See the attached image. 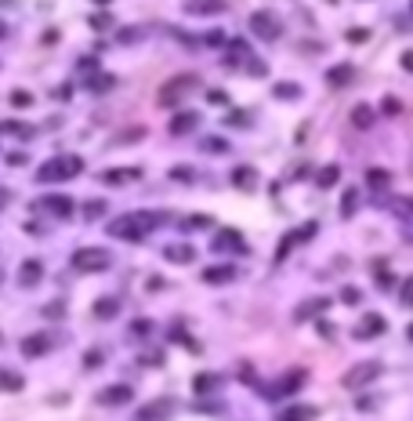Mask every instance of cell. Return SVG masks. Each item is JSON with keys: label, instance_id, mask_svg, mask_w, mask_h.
<instances>
[{"label": "cell", "instance_id": "obj_30", "mask_svg": "<svg viewBox=\"0 0 413 421\" xmlns=\"http://www.w3.org/2000/svg\"><path fill=\"white\" fill-rule=\"evenodd\" d=\"M337 178H341V167H337V163H330V167H323V171L316 175V182H319V189H330V185H334Z\"/></svg>", "mask_w": 413, "mask_h": 421}, {"label": "cell", "instance_id": "obj_18", "mask_svg": "<svg viewBox=\"0 0 413 421\" xmlns=\"http://www.w3.org/2000/svg\"><path fill=\"white\" fill-rule=\"evenodd\" d=\"M236 280V265H210L203 269V283L210 287H222V283H232Z\"/></svg>", "mask_w": 413, "mask_h": 421}, {"label": "cell", "instance_id": "obj_2", "mask_svg": "<svg viewBox=\"0 0 413 421\" xmlns=\"http://www.w3.org/2000/svg\"><path fill=\"white\" fill-rule=\"evenodd\" d=\"M80 171H83V160L73 156V153H65V156H51L48 163H40L36 178H40V182H69V178H76Z\"/></svg>", "mask_w": 413, "mask_h": 421}, {"label": "cell", "instance_id": "obj_6", "mask_svg": "<svg viewBox=\"0 0 413 421\" xmlns=\"http://www.w3.org/2000/svg\"><path fill=\"white\" fill-rule=\"evenodd\" d=\"M301 382H304V370H287L283 377H276V382H269V385H261L257 392L265 396V399H283V396H290V392H297L301 389Z\"/></svg>", "mask_w": 413, "mask_h": 421}, {"label": "cell", "instance_id": "obj_28", "mask_svg": "<svg viewBox=\"0 0 413 421\" xmlns=\"http://www.w3.org/2000/svg\"><path fill=\"white\" fill-rule=\"evenodd\" d=\"M0 135H15V138H33V128L22 120H4L0 123Z\"/></svg>", "mask_w": 413, "mask_h": 421}, {"label": "cell", "instance_id": "obj_53", "mask_svg": "<svg viewBox=\"0 0 413 421\" xmlns=\"http://www.w3.org/2000/svg\"><path fill=\"white\" fill-rule=\"evenodd\" d=\"M8 160H11V163H15V167H22V163H26V153H11V156H8Z\"/></svg>", "mask_w": 413, "mask_h": 421}, {"label": "cell", "instance_id": "obj_4", "mask_svg": "<svg viewBox=\"0 0 413 421\" xmlns=\"http://www.w3.org/2000/svg\"><path fill=\"white\" fill-rule=\"evenodd\" d=\"M113 265V255H109L105 247H80L73 250V269L76 272H105Z\"/></svg>", "mask_w": 413, "mask_h": 421}, {"label": "cell", "instance_id": "obj_29", "mask_svg": "<svg viewBox=\"0 0 413 421\" xmlns=\"http://www.w3.org/2000/svg\"><path fill=\"white\" fill-rule=\"evenodd\" d=\"M116 312H120V302H116V298H109V294H105V298H98V305H95L98 320H113Z\"/></svg>", "mask_w": 413, "mask_h": 421}, {"label": "cell", "instance_id": "obj_47", "mask_svg": "<svg viewBox=\"0 0 413 421\" xmlns=\"http://www.w3.org/2000/svg\"><path fill=\"white\" fill-rule=\"evenodd\" d=\"M142 33H145V29H120V40H123V44H135Z\"/></svg>", "mask_w": 413, "mask_h": 421}, {"label": "cell", "instance_id": "obj_12", "mask_svg": "<svg viewBox=\"0 0 413 421\" xmlns=\"http://www.w3.org/2000/svg\"><path fill=\"white\" fill-rule=\"evenodd\" d=\"M130 399H135V389H130V385H105L98 392L102 407H123V403H130Z\"/></svg>", "mask_w": 413, "mask_h": 421}, {"label": "cell", "instance_id": "obj_42", "mask_svg": "<svg viewBox=\"0 0 413 421\" xmlns=\"http://www.w3.org/2000/svg\"><path fill=\"white\" fill-rule=\"evenodd\" d=\"M207 102H210V105H225V102H229V95H225L222 88H210V91H207Z\"/></svg>", "mask_w": 413, "mask_h": 421}, {"label": "cell", "instance_id": "obj_48", "mask_svg": "<svg viewBox=\"0 0 413 421\" xmlns=\"http://www.w3.org/2000/svg\"><path fill=\"white\" fill-rule=\"evenodd\" d=\"M91 26H95V29H105V26H113V15H95V18H91Z\"/></svg>", "mask_w": 413, "mask_h": 421}, {"label": "cell", "instance_id": "obj_45", "mask_svg": "<svg viewBox=\"0 0 413 421\" xmlns=\"http://www.w3.org/2000/svg\"><path fill=\"white\" fill-rule=\"evenodd\" d=\"M366 36H370V29H363V26H356V29H348V40H352V44H363Z\"/></svg>", "mask_w": 413, "mask_h": 421}, {"label": "cell", "instance_id": "obj_44", "mask_svg": "<svg viewBox=\"0 0 413 421\" xmlns=\"http://www.w3.org/2000/svg\"><path fill=\"white\" fill-rule=\"evenodd\" d=\"M374 280H377V287H381V290H388V287H395V276H391V272H377Z\"/></svg>", "mask_w": 413, "mask_h": 421}, {"label": "cell", "instance_id": "obj_5", "mask_svg": "<svg viewBox=\"0 0 413 421\" xmlns=\"http://www.w3.org/2000/svg\"><path fill=\"white\" fill-rule=\"evenodd\" d=\"M192 88H200V80H196L192 73H182V76H170V80L163 83V88H160L156 102L163 105V109H170V105L178 102V98H185V95H189Z\"/></svg>", "mask_w": 413, "mask_h": 421}, {"label": "cell", "instance_id": "obj_56", "mask_svg": "<svg viewBox=\"0 0 413 421\" xmlns=\"http://www.w3.org/2000/svg\"><path fill=\"white\" fill-rule=\"evenodd\" d=\"M406 338H409V342H413V323H409V327H406Z\"/></svg>", "mask_w": 413, "mask_h": 421}, {"label": "cell", "instance_id": "obj_23", "mask_svg": "<svg viewBox=\"0 0 413 421\" xmlns=\"http://www.w3.org/2000/svg\"><path fill=\"white\" fill-rule=\"evenodd\" d=\"M352 76H356V69L348 66V62H341V66H334L326 73V83H330V88H344V83H352Z\"/></svg>", "mask_w": 413, "mask_h": 421}, {"label": "cell", "instance_id": "obj_26", "mask_svg": "<svg viewBox=\"0 0 413 421\" xmlns=\"http://www.w3.org/2000/svg\"><path fill=\"white\" fill-rule=\"evenodd\" d=\"M26 389V377L18 370H0V392H22Z\"/></svg>", "mask_w": 413, "mask_h": 421}, {"label": "cell", "instance_id": "obj_50", "mask_svg": "<svg viewBox=\"0 0 413 421\" xmlns=\"http://www.w3.org/2000/svg\"><path fill=\"white\" fill-rule=\"evenodd\" d=\"M236 123H247V113H229V128H236Z\"/></svg>", "mask_w": 413, "mask_h": 421}, {"label": "cell", "instance_id": "obj_3", "mask_svg": "<svg viewBox=\"0 0 413 421\" xmlns=\"http://www.w3.org/2000/svg\"><path fill=\"white\" fill-rule=\"evenodd\" d=\"M377 377H381V363H377V360H363V363H356V367L344 370L341 385H344L348 392H359V389H366V385H374Z\"/></svg>", "mask_w": 413, "mask_h": 421}, {"label": "cell", "instance_id": "obj_8", "mask_svg": "<svg viewBox=\"0 0 413 421\" xmlns=\"http://www.w3.org/2000/svg\"><path fill=\"white\" fill-rule=\"evenodd\" d=\"M250 29H254L257 40H279L283 36V22L272 11H254L250 15Z\"/></svg>", "mask_w": 413, "mask_h": 421}, {"label": "cell", "instance_id": "obj_22", "mask_svg": "<svg viewBox=\"0 0 413 421\" xmlns=\"http://www.w3.org/2000/svg\"><path fill=\"white\" fill-rule=\"evenodd\" d=\"M40 276H43V265H40L36 258L22 262V272H18V283H22V287H33V283H40Z\"/></svg>", "mask_w": 413, "mask_h": 421}, {"label": "cell", "instance_id": "obj_57", "mask_svg": "<svg viewBox=\"0 0 413 421\" xmlns=\"http://www.w3.org/2000/svg\"><path fill=\"white\" fill-rule=\"evenodd\" d=\"M95 4H109V0H95Z\"/></svg>", "mask_w": 413, "mask_h": 421}, {"label": "cell", "instance_id": "obj_13", "mask_svg": "<svg viewBox=\"0 0 413 421\" xmlns=\"http://www.w3.org/2000/svg\"><path fill=\"white\" fill-rule=\"evenodd\" d=\"M33 207H36V210H51L55 218H65V215L73 210V200L65 196V193H51V196H40Z\"/></svg>", "mask_w": 413, "mask_h": 421}, {"label": "cell", "instance_id": "obj_19", "mask_svg": "<svg viewBox=\"0 0 413 421\" xmlns=\"http://www.w3.org/2000/svg\"><path fill=\"white\" fill-rule=\"evenodd\" d=\"M192 128H200V113H192V109L174 113V120H170V135H189Z\"/></svg>", "mask_w": 413, "mask_h": 421}, {"label": "cell", "instance_id": "obj_49", "mask_svg": "<svg viewBox=\"0 0 413 421\" xmlns=\"http://www.w3.org/2000/svg\"><path fill=\"white\" fill-rule=\"evenodd\" d=\"M135 138H142V128H135V131H127V135H116V142H135Z\"/></svg>", "mask_w": 413, "mask_h": 421}, {"label": "cell", "instance_id": "obj_58", "mask_svg": "<svg viewBox=\"0 0 413 421\" xmlns=\"http://www.w3.org/2000/svg\"><path fill=\"white\" fill-rule=\"evenodd\" d=\"M0 280H4V272H0Z\"/></svg>", "mask_w": 413, "mask_h": 421}, {"label": "cell", "instance_id": "obj_55", "mask_svg": "<svg viewBox=\"0 0 413 421\" xmlns=\"http://www.w3.org/2000/svg\"><path fill=\"white\" fill-rule=\"evenodd\" d=\"M8 200H11V193H8V189H0V207H4Z\"/></svg>", "mask_w": 413, "mask_h": 421}, {"label": "cell", "instance_id": "obj_20", "mask_svg": "<svg viewBox=\"0 0 413 421\" xmlns=\"http://www.w3.org/2000/svg\"><path fill=\"white\" fill-rule=\"evenodd\" d=\"M163 258H167V262H178V265H189V262L196 258V250H192L189 243H167V247H163Z\"/></svg>", "mask_w": 413, "mask_h": 421}, {"label": "cell", "instance_id": "obj_11", "mask_svg": "<svg viewBox=\"0 0 413 421\" xmlns=\"http://www.w3.org/2000/svg\"><path fill=\"white\" fill-rule=\"evenodd\" d=\"M384 327H388V320H384L381 312H366L363 320L352 327V334H356L359 342H370V338H377V334H384Z\"/></svg>", "mask_w": 413, "mask_h": 421}, {"label": "cell", "instance_id": "obj_17", "mask_svg": "<svg viewBox=\"0 0 413 421\" xmlns=\"http://www.w3.org/2000/svg\"><path fill=\"white\" fill-rule=\"evenodd\" d=\"M138 178H142V167H113V171L102 175L105 185H127V182H138Z\"/></svg>", "mask_w": 413, "mask_h": 421}, {"label": "cell", "instance_id": "obj_39", "mask_svg": "<svg viewBox=\"0 0 413 421\" xmlns=\"http://www.w3.org/2000/svg\"><path fill=\"white\" fill-rule=\"evenodd\" d=\"M207 225H210V215H192L182 222V229H207Z\"/></svg>", "mask_w": 413, "mask_h": 421}, {"label": "cell", "instance_id": "obj_14", "mask_svg": "<svg viewBox=\"0 0 413 421\" xmlns=\"http://www.w3.org/2000/svg\"><path fill=\"white\" fill-rule=\"evenodd\" d=\"M214 247H217V250H239V255L247 250V243H243V233H239V229H217Z\"/></svg>", "mask_w": 413, "mask_h": 421}, {"label": "cell", "instance_id": "obj_43", "mask_svg": "<svg viewBox=\"0 0 413 421\" xmlns=\"http://www.w3.org/2000/svg\"><path fill=\"white\" fill-rule=\"evenodd\" d=\"M399 298H402V305H406V309H413V276L402 283V294H399Z\"/></svg>", "mask_w": 413, "mask_h": 421}, {"label": "cell", "instance_id": "obj_37", "mask_svg": "<svg viewBox=\"0 0 413 421\" xmlns=\"http://www.w3.org/2000/svg\"><path fill=\"white\" fill-rule=\"evenodd\" d=\"M272 95H276V98H297V95H301V88H297V83H276Z\"/></svg>", "mask_w": 413, "mask_h": 421}, {"label": "cell", "instance_id": "obj_27", "mask_svg": "<svg viewBox=\"0 0 413 421\" xmlns=\"http://www.w3.org/2000/svg\"><path fill=\"white\" fill-rule=\"evenodd\" d=\"M217 385H222V374H196V382H192V389L200 392V396L217 392Z\"/></svg>", "mask_w": 413, "mask_h": 421}, {"label": "cell", "instance_id": "obj_38", "mask_svg": "<svg viewBox=\"0 0 413 421\" xmlns=\"http://www.w3.org/2000/svg\"><path fill=\"white\" fill-rule=\"evenodd\" d=\"M341 302H344V305H359V302H363V290H359V287H344V290H341Z\"/></svg>", "mask_w": 413, "mask_h": 421}, {"label": "cell", "instance_id": "obj_9", "mask_svg": "<svg viewBox=\"0 0 413 421\" xmlns=\"http://www.w3.org/2000/svg\"><path fill=\"white\" fill-rule=\"evenodd\" d=\"M55 334H48V330H40V334H29V338H22V356H26V360H40V356H48L51 349H55Z\"/></svg>", "mask_w": 413, "mask_h": 421}, {"label": "cell", "instance_id": "obj_36", "mask_svg": "<svg viewBox=\"0 0 413 421\" xmlns=\"http://www.w3.org/2000/svg\"><path fill=\"white\" fill-rule=\"evenodd\" d=\"M225 40H229V36H225L222 29H210V33H203V36H200V44H207V48H222Z\"/></svg>", "mask_w": 413, "mask_h": 421}, {"label": "cell", "instance_id": "obj_46", "mask_svg": "<svg viewBox=\"0 0 413 421\" xmlns=\"http://www.w3.org/2000/svg\"><path fill=\"white\" fill-rule=\"evenodd\" d=\"M83 210H87V218H95V215H102V210H105V203H102V200H87Z\"/></svg>", "mask_w": 413, "mask_h": 421}, {"label": "cell", "instance_id": "obj_21", "mask_svg": "<svg viewBox=\"0 0 413 421\" xmlns=\"http://www.w3.org/2000/svg\"><path fill=\"white\" fill-rule=\"evenodd\" d=\"M185 11L189 15H222L225 11V0H189Z\"/></svg>", "mask_w": 413, "mask_h": 421}, {"label": "cell", "instance_id": "obj_1", "mask_svg": "<svg viewBox=\"0 0 413 421\" xmlns=\"http://www.w3.org/2000/svg\"><path fill=\"white\" fill-rule=\"evenodd\" d=\"M156 225H160L156 215H149V210H130V215H120V218L109 222L105 233L116 236V240H127V243H138V240H145Z\"/></svg>", "mask_w": 413, "mask_h": 421}, {"label": "cell", "instance_id": "obj_15", "mask_svg": "<svg viewBox=\"0 0 413 421\" xmlns=\"http://www.w3.org/2000/svg\"><path fill=\"white\" fill-rule=\"evenodd\" d=\"M276 417H279V421H316V417H319V407H312V403H294V407H283Z\"/></svg>", "mask_w": 413, "mask_h": 421}, {"label": "cell", "instance_id": "obj_32", "mask_svg": "<svg viewBox=\"0 0 413 421\" xmlns=\"http://www.w3.org/2000/svg\"><path fill=\"white\" fill-rule=\"evenodd\" d=\"M366 182L374 185V189H384V185L391 182V175L384 171V167H370V171H366Z\"/></svg>", "mask_w": 413, "mask_h": 421}, {"label": "cell", "instance_id": "obj_24", "mask_svg": "<svg viewBox=\"0 0 413 421\" xmlns=\"http://www.w3.org/2000/svg\"><path fill=\"white\" fill-rule=\"evenodd\" d=\"M232 185H239V189H257V171L254 167H232Z\"/></svg>", "mask_w": 413, "mask_h": 421}, {"label": "cell", "instance_id": "obj_52", "mask_svg": "<svg viewBox=\"0 0 413 421\" xmlns=\"http://www.w3.org/2000/svg\"><path fill=\"white\" fill-rule=\"evenodd\" d=\"M69 91H73L69 83H62V88H55V98H62V102H65V98H69Z\"/></svg>", "mask_w": 413, "mask_h": 421}, {"label": "cell", "instance_id": "obj_33", "mask_svg": "<svg viewBox=\"0 0 413 421\" xmlns=\"http://www.w3.org/2000/svg\"><path fill=\"white\" fill-rule=\"evenodd\" d=\"M11 105H15V109H29V105H33V95L22 91V88H15V91H11Z\"/></svg>", "mask_w": 413, "mask_h": 421}, {"label": "cell", "instance_id": "obj_16", "mask_svg": "<svg viewBox=\"0 0 413 421\" xmlns=\"http://www.w3.org/2000/svg\"><path fill=\"white\" fill-rule=\"evenodd\" d=\"M326 309H330V298H309L304 305H297V309H294V323L312 320V316H319V312H326Z\"/></svg>", "mask_w": 413, "mask_h": 421}, {"label": "cell", "instance_id": "obj_10", "mask_svg": "<svg viewBox=\"0 0 413 421\" xmlns=\"http://www.w3.org/2000/svg\"><path fill=\"white\" fill-rule=\"evenodd\" d=\"M170 414H174V399H170V396H160V399H152V403L138 407L135 421H167Z\"/></svg>", "mask_w": 413, "mask_h": 421}, {"label": "cell", "instance_id": "obj_31", "mask_svg": "<svg viewBox=\"0 0 413 421\" xmlns=\"http://www.w3.org/2000/svg\"><path fill=\"white\" fill-rule=\"evenodd\" d=\"M113 76H109V73H91V76H87V88H91V91H109V88H113Z\"/></svg>", "mask_w": 413, "mask_h": 421}, {"label": "cell", "instance_id": "obj_35", "mask_svg": "<svg viewBox=\"0 0 413 421\" xmlns=\"http://www.w3.org/2000/svg\"><path fill=\"white\" fill-rule=\"evenodd\" d=\"M356 207H359V193H356V189H348V193H344V200H341V215L348 218Z\"/></svg>", "mask_w": 413, "mask_h": 421}, {"label": "cell", "instance_id": "obj_51", "mask_svg": "<svg viewBox=\"0 0 413 421\" xmlns=\"http://www.w3.org/2000/svg\"><path fill=\"white\" fill-rule=\"evenodd\" d=\"M399 62H402V69H409V73H413V51H402V58H399Z\"/></svg>", "mask_w": 413, "mask_h": 421}, {"label": "cell", "instance_id": "obj_25", "mask_svg": "<svg viewBox=\"0 0 413 421\" xmlns=\"http://www.w3.org/2000/svg\"><path fill=\"white\" fill-rule=\"evenodd\" d=\"M348 120H352L356 131H370V128H374V109H370V105H356Z\"/></svg>", "mask_w": 413, "mask_h": 421}, {"label": "cell", "instance_id": "obj_34", "mask_svg": "<svg viewBox=\"0 0 413 421\" xmlns=\"http://www.w3.org/2000/svg\"><path fill=\"white\" fill-rule=\"evenodd\" d=\"M391 210H395L399 218H413V200L399 196V200H391Z\"/></svg>", "mask_w": 413, "mask_h": 421}, {"label": "cell", "instance_id": "obj_7", "mask_svg": "<svg viewBox=\"0 0 413 421\" xmlns=\"http://www.w3.org/2000/svg\"><path fill=\"white\" fill-rule=\"evenodd\" d=\"M316 233H319V222H304V225L290 229V233H287V236L279 240V250H276V262H283V258H287V255H290V250H294L297 243H304V240H312Z\"/></svg>", "mask_w": 413, "mask_h": 421}, {"label": "cell", "instance_id": "obj_41", "mask_svg": "<svg viewBox=\"0 0 413 421\" xmlns=\"http://www.w3.org/2000/svg\"><path fill=\"white\" fill-rule=\"evenodd\" d=\"M149 330H152V320H135L130 323V334H135V338H145Z\"/></svg>", "mask_w": 413, "mask_h": 421}, {"label": "cell", "instance_id": "obj_54", "mask_svg": "<svg viewBox=\"0 0 413 421\" xmlns=\"http://www.w3.org/2000/svg\"><path fill=\"white\" fill-rule=\"evenodd\" d=\"M8 33H11V29H8V22L0 18V40H8Z\"/></svg>", "mask_w": 413, "mask_h": 421}, {"label": "cell", "instance_id": "obj_40", "mask_svg": "<svg viewBox=\"0 0 413 421\" xmlns=\"http://www.w3.org/2000/svg\"><path fill=\"white\" fill-rule=\"evenodd\" d=\"M83 367H87V370L102 367V352H98V349H87V352H83Z\"/></svg>", "mask_w": 413, "mask_h": 421}]
</instances>
